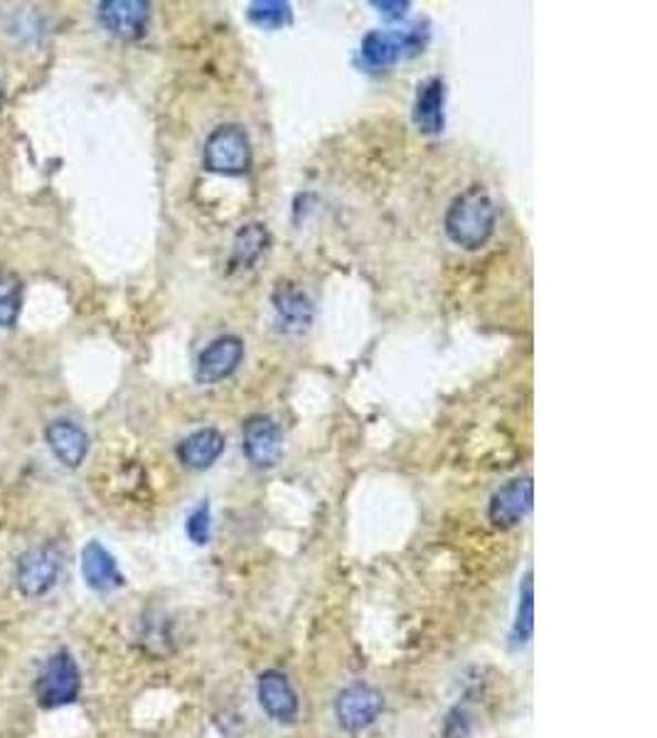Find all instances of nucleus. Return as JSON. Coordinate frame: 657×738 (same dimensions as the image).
I'll use <instances>...</instances> for the list:
<instances>
[{
	"label": "nucleus",
	"mask_w": 657,
	"mask_h": 738,
	"mask_svg": "<svg viewBox=\"0 0 657 738\" xmlns=\"http://www.w3.org/2000/svg\"><path fill=\"white\" fill-rule=\"evenodd\" d=\"M498 225V209L486 187H468L451 202L444 219L446 235L466 251L483 249Z\"/></svg>",
	"instance_id": "obj_1"
},
{
	"label": "nucleus",
	"mask_w": 657,
	"mask_h": 738,
	"mask_svg": "<svg viewBox=\"0 0 657 738\" xmlns=\"http://www.w3.org/2000/svg\"><path fill=\"white\" fill-rule=\"evenodd\" d=\"M205 168L217 175H244L251 168V143L237 124L217 126L205 141Z\"/></svg>",
	"instance_id": "obj_2"
},
{
	"label": "nucleus",
	"mask_w": 657,
	"mask_h": 738,
	"mask_svg": "<svg viewBox=\"0 0 657 738\" xmlns=\"http://www.w3.org/2000/svg\"><path fill=\"white\" fill-rule=\"evenodd\" d=\"M82 692V675L80 667H76L74 657L67 653V649H60L54 653L45 669L40 672L38 685H35V697L42 709H60L67 707V704L76 701Z\"/></svg>",
	"instance_id": "obj_3"
},
{
	"label": "nucleus",
	"mask_w": 657,
	"mask_h": 738,
	"mask_svg": "<svg viewBox=\"0 0 657 738\" xmlns=\"http://www.w3.org/2000/svg\"><path fill=\"white\" fill-rule=\"evenodd\" d=\"M60 554L50 547H35L18 559L15 583L28 599H40L54 589L60 579Z\"/></svg>",
	"instance_id": "obj_4"
},
{
	"label": "nucleus",
	"mask_w": 657,
	"mask_h": 738,
	"mask_svg": "<svg viewBox=\"0 0 657 738\" xmlns=\"http://www.w3.org/2000/svg\"><path fill=\"white\" fill-rule=\"evenodd\" d=\"M382 709H385V697L369 685H350L335 699L337 724L350 734L365 731L377 721Z\"/></svg>",
	"instance_id": "obj_5"
},
{
	"label": "nucleus",
	"mask_w": 657,
	"mask_h": 738,
	"mask_svg": "<svg viewBox=\"0 0 657 738\" xmlns=\"http://www.w3.org/2000/svg\"><path fill=\"white\" fill-rule=\"evenodd\" d=\"M242 448L251 466L273 468L283 454V436L279 424L269 416L247 418L242 432Z\"/></svg>",
	"instance_id": "obj_6"
},
{
	"label": "nucleus",
	"mask_w": 657,
	"mask_h": 738,
	"mask_svg": "<svg viewBox=\"0 0 657 738\" xmlns=\"http://www.w3.org/2000/svg\"><path fill=\"white\" fill-rule=\"evenodd\" d=\"M244 357V343L237 335H222L207 345L197 357L195 380L200 384H217L232 374Z\"/></svg>",
	"instance_id": "obj_7"
},
{
	"label": "nucleus",
	"mask_w": 657,
	"mask_h": 738,
	"mask_svg": "<svg viewBox=\"0 0 657 738\" xmlns=\"http://www.w3.org/2000/svg\"><path fill=\"white\" fill-rule=\"evenodd\" d=\"M532 502H534L532 478H514L492 495L488 510L490 522L500 527V530L518 527L524 517L532 512Z\"/></svg>",
	"instance_id": "obj_8"
},
{
	"label": "nucleus",
	"mask_w": 657,
	"mask_h": 738,
	"mask_svg": "<svg viewBox=\"0 0 657 738\" xmlns=\"http://www.w3.org/2000/svg\"><path fill=\"white\" fill-rule=\"evenodd\" d=\"M421 38L416 30L407 32H382L375 30L365 35L363 45H359V54L369 70H385L389 64L399 62L409 50H419Z\"/></svg>",
	"instance_id": "obj_9"
},
{
	"label": "nucleus",
	"mask_w": 657,
	"mask_h": 738,
	"mask_svg": "<svg viewBox=\"0 0 657 738\" xmlns=\"http://www.w3.org/2000/svg\"><path fill=\"white\" fill-rule=\"evenodd\" d=\"M150 6L144 0H104L98 3V20L118 40H138L148 28Z\"/></svg>",
	"instance_id": "obj_10"
},
{
	"label": "nucleus",
	"mask_w": 657,
	"mask_h": 738,
	"mask_svg": "<svg viewBox=\"0 0 657 738\" xmlns=\"http://www.w3.org/2000/svg\"><path fill=\"white\" fill-rule=\"evenodd\" d=\"M259 704L273 721H293L295 714H299V694L291 687L289 677L283 672L269 669L259 677Z\"/></svg>",
	"instance_id": "obj_11"
},
{
	"label": "nucleus",
	"mask_w": 657,
	"mask_h": 738,
	"mask_svg": "<svg viewBox=\"0 0 657 738\" xmlns=\"http://www.w3.org/2000/svg\"><path fill=\"white\" fill-rule=\"evenodd\" d=\"M82 576L96 593H112L124 586V574L118 571L114 554L98 542H86L82 549Z\"/></svg>",
	"instance_id": "obj_12"
},
{
	"label": "nucleus",
	"mask_w": 657,
	"mask_h": 738,
	"mask_svg": "<svg viewBox=\"0 0 657 738\" xmlns=\"http://www.w3.org/2000/svg\"><path fill=\"white\" fill-rule=\"evenodd\" d=\"M45 440L50 450L54 454L64 468H80L86 454H90V436H86L84 428H80L72 422H52L45 428Z\"/></svg>",
	"instance_id": "obj_13"
},
{
	"label": "nucleus",
	"mask_w": 657,
	"mask_h": 738,
	"mask_svg": "<svg viewBox=\"0 0 657 738\" xmlns=\"http://www.w3.org/2000/svg\"><path fill=\"white\" fill-rule=\"evenodd\" d=\"M444 104H446V84L434 76L419 86L414 104V124L421 134H441L444 131Z\"/></svg>",
	"instance_id": "obj_14"
},
{
	"label": "nucleus",
	"mask_w": 657,
	"mask_h": 738,
	"mask_svg": "<svg viewBox=\"0 0 657 738\" xmlns=\"http://www.w3.org/2000/svg\"><path fill=\"white\" fill-rule=\"evenodd\" d=\"M225 454V436L217 428H200V432L190 434L178 446V458L182 466L192 470H205Z\"/></svg>",
	"instance_id": "obj_15"
},
{
	"label": "nucleus",
	"mask_w": 657,
	"mask_h": 738,
	"mask_svg": "<svg viewBox=\"0 0 657 738\" xmlns=\"http://www.w3.org/2000/svg\"><path fill=\"white\" fill-rule=\"evenodd\" d=\"M273 308H277L279 321L283 323L281 328L286 330V333H303L313 321V303L309 295L301 289H295V285H281V289L273 293Z\"/></svg>",
	"instance_id": "obj_16"
},
{
	"label": "nucleus",
	"mask_w": 657,
	"mask_h": 738,
	"mask_svg": "<svg viewBox=\"0 0 657 738\" xmlns=\"http://www.w3.org/2000/svg\"><path fill=\"white\" fill-rule=\"evenodd\" d=\"M271 237L269 229L261 222H249L237 231L232 241V257H229V271H249L269 249Z\"/></svg>",
	"instance_id": "obj_17"
},
{
	"label": "nucleus",
	"mask_w": 657,
	"mask_h": 738,
	"mask_svg": "<svg viewBox=\"0 0 657 738\" xmlns=\"http://www.w3.org/2000/svg\"><path fill=\"white\" fill-rule=\"evenodd\" d=\"M23 308V281L13 273H0V328H13Z\"/></svg>",
	"instance_id": "obj_18"
},
{
	"label": "nucleus",
	"mask_w": 657,
	"mask_h": 738,
	"mask_svg": "<svg viewBox=\"0 0 657 738\" xmlns=\"http://www.w3.org/2000/svg\"><path fill=\"white\" fill-rule=\"evenodd\" d=\"M534 633V591H532V571L524 574L522 589H520V605H518V621L512 627V641L514 645H524Z\"/></svg>",
	"instance_id": "obj_19"
},
{
	"label": "nucleus",
	"mask_w": 657,
	"mask_h": 738,
	"mask_svg": "<svg viewBox=\"0 0 657 738\" xmlns=\"http://www.w3.org/2000/svg\"><path fill=\"white\" fill-rule=\"evenodd\" d=\"M249 20L264 30L281 28L291 20V6L281 3V0H259V3L249 6Z\"/></svg>",
	"instance_id": "obj_20"
},
{
	"label": "nucleus",
	"mask_w": 657,
	"mask_h": 738,
	"mask_svg": "<svg viewBox=\"0 0 657 738\" xmlns=\"http://www.w3.org/2000/svg\"><path fill=\"white\" fill-rule=\"evenodd\" d=\"M185 530H188V537L192 539L195 544H207V542H210V534H212L210 505L202 502L200 508H197V510L188 517V524H185Z\"/></svg>",
	"instance_id": "obj_21"
},
{
	"label": "nucleus",
	"mask_w": 657,
	"mask_h": 738,
	"mask_svg": "<svg viewBox=\"0 0 657 738\" xmlns=\"http://www.w3.org/2000/svg\"><path fill=\"white\" fill-rule=\"evenodd\" d=\"M375 8H379V13L385 18L399 20V18H404V13H407L409 3H399V0H397V3H387V0H385V3H375Z\"/></svg>",
	"instance_id": "obj_22"
},
{
	"label": "nucleus",
	"mask_w": 657,
	"mask_h": 738,
	"mask_svg": "<svg viewBox=\"0 0 657 738\" xmlns=\"http://www.w3.org/2000/svg\"><path fill=\"white\" fill-rule=\"evenodd\" d=\"M0 108H3V90H0Z\"/></svg>",
	"instance_id": "obj_23"
}]
</instances>
